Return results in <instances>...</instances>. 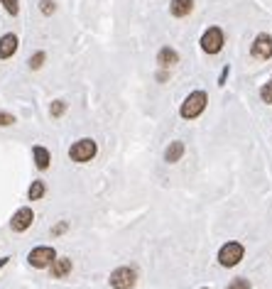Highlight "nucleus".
Listing matches in <instances>:
<instances>
[{"label": "nucleus", "instance_id": "4be33fe9", "mask_svg": "<svg viewBox=\"0 0 272 289\" xmlns=\"http://www.w3.org/2000/svg\"><path fill=\"white\" fill-rule=\"evenodd\" d=\"M228 289H250V282H248L245 277H238V280H233V282L228 285Z\"/></svg>", "mask_w": 272, "mask_h": 289}, {"label": "nucleus", "instance_id": "9b49d317", "mask_svg": "<svg viewBox=\"0 0 272 289\" xmlns=\"http://www.w3.org/2000/svg\"><path fill=\"white\" fill-rule=\"evenodd\" d=\"M194 12V0H169V15L174 20H184Z\"/></svg>", "mask_w": 272, "mask_h": 289}, {"label": "nucleus", "instance_id": "a211bd4d", "mask_svg": "<svg viewBox=\"0 0 272 289\" xmlns=\"http://www.w3.org/2000/svg\"><path fill=\"white\" fill-rule=\"evenodd\" d=\"M37 7H39V12H42L44 17H52V15L57 12V2H54V0H39Z\"/></svg>", "mask_w": 272, "mask_h": 289}, {"label": "nucleus", "instance_id": "39448f33", "mask_svg": "<svg viewBox=\"0 0 272 289\" xmlns=\"http://www.w3.org/2000/svg\"><path fill=\"white\" fill-rule=\"evenodd\" d=\"M250 57L258 59V62H268V59H272V35L260 32V35L253 39V44H250Z\"/></svg>", "mask_w": 272, "mask_h": 289}, {"label": "nucleus", "instance_id": "dca6fc26", "mask_svg": "<svg viewBox=\"0 0 272 289\" xmlns=\"http://www.w3.org/2000/svg\"><path fill=\"white\" fill-rule=\"evenodd\" d=\"M44 62H47V52H35V54L30 57V62H27V64H30V69H32V72H37V69H42V67H44Z\"/></svg>", "mask_w": 272, "mask_h": 289}, {"label": "nucleus", "instance_id": "7ed1b4c3", "mask_svg": "<svg viewBox=\"0 0 272 289\" xmlns=\"http://www.w3.org/2000/svg\"><path fill=\"white\" fill-rule=\"evenodd\" d=\"M96 154H98V144H96V140H91V138H81V140H76V143L69 147V159L76 162V164H86Z\"/></svg>", "mask_w": 272, "mask_h": 289}, {"label": "nucleus", "instance_id": "f8f14e48", "mask_svg": "<svg viewBox=\"0 0 272 289\" xmlns=\"http://www.w3.org/2000/svg\"><path fill=\"white\" fill-rule=\"evenodd\" d=\"M32 159H35V167L37 169H49V164H52V152L44 147V144H35L32 147Z\"/></svg>", "mask_w": 272, "mask_h": 289}, {"label": "nucleus", "instance_id": "0eeeda50", "mask_svg": "<svg viewBox=\"0 0 272 289\" xmlns=\"http://www.w3.org/2000/svg\"><path fill=\"white\" fill-rule=\"evenodd\" d=\"M54 257H57L54 248H47V245H42V248H35V250L30 253V257H27V260H30V265H32V267L42 270V267H49Z\"/></svg>", "mask_w": 272, "mask_h": 289}, {"label": "nucleus", "instance_id": "412c9836", "mask_svg": "<svg viewBox=\"0 0 272 289\" xmlns=\"http://www.w3.org/2000/svg\"><path fill=\"white\" fill-rule=\"evenodd\" d=\"M15 123H17V118H15L12 113L0 110V128H7V125H15Z\"/></svg>", "mask_w": 272, "mask_h": 289}, {"label": "nucleus", "instance_id": "f03ea898", "mask_svg": "<svg viewBox=\"0 0 272 289\" xmlns=\"http://www.w3.org/2000/svg\"><path fill=\"white\" fill-rule=\"evenodd\" d=\"M199 44H201V52H204V54L216 57V54H221V52H223L226 35H223V30H221L218 25H211V27H206L204 30V35H201Z\"/></svg>", "mask_w": 272, "mask_h": 289}, {"label": "nucleus", "instance_id": "2eb2a0df", "mask_svg": "<svg viewBox=\"0 0 272 289\" xmlns=\"http://www.w3.org/2000/svg\"><path fill=\"white\" fill-rule=\"evenodd\" d=\"M44 194H47V186H44V181H42V179H35V181H32V186H30V191H27L30 201H39Z\"/></svg>", "mask_w": 272, "mask_h": 289}, {"label": "nucleus", "instance_id": "b1692460", "mask_svg": "<svg viewBox=\"0 0 272 289\" xmlns=\"http://www.w3.org/2000/svg\"><path fill=\"white\" fill-rule=\"evenodd\" d=\"M67 228H69V223H67V220H62V223H57V225L52 228V235H62Z\"/></svg>", "mask_w": 272, "mask_h": 289}, {"label": "nucleus", "instance_id": "393cba45", "mask_svg": "<svg viewBox=\"0 0 272 289\" xmlns=\"http://www.w3.org/2000/svg\"><path fill=\"white\" fill-rule=\"evenodd\" d=\"M167 78H169V69H159V72H157V81H159V83H164Z\"/></svg>", "mask_w": 272, "mask_h": 289}, {"label": "nucleus", "instance_id": "4468645a", "mask_svg": "<svg viewBox=\"0 0 272 289\" xmlns=\"http://www.w3.org/2000/svg\"><path fill=\"white\" fill-rule=\"evenodd\" d=\"M49 267H52V277L54 280H64L67 275H71V260L69 257H54Z\"/></svg>", "mask_w": 272, "mask_h": 289}, {"label": "nucleus", "instance_id": "a878e982", "mask_svg": "<svg viewBox=\"0 0 272 289\" xmlns=\"http://www.w3.org/2000/svg\"><path fill=\"white\" fill-rule=\"evenodd\" d=\"M7 260H10V257H0V270H2V267L7 265Z\"/></svg>", "mask_w": 272, "mask_h": 289}, {"label": "nucleus", "instance_id": "bb28decb", "mask_svg": "<svg viewBox=\"0 0 272 289\" xmlns=\"http://www.w3.org/2000/svg\"><path fill=\"white\" fill-rule=\"evenodd\" d=\"M270 81H272V78H270Z\"/></svg>", "mask_w": 272, "mask_h": 289}, {"label": "nucleus", "instance_id": "ddd939ff", "mask_svg": "<svg viewBox=\"0 0 272 289\" xmlns=\"http://www.w3.org/2000/svg\"><path fill=\"white\" fill-rule=\"evenodd\" d=\"M184 143L182 140H172V143L167 144V149H164V162L167 164H177L182 157H184Z\"/></svg>", "mask_w": 272, "mask_h": 289}, {"label": "nucleus", "instance_id": "6e6552de", "mask_svg": "<svg viewBox=\"0 0 272 289\" xmlns=\"http://www.w3.org/2000/svg\"><path fill=\"white\" fill-rule=\"evenodd\" d=\"M32 220H35L32 209L22 206L20 211H15V216H12V220H10V228H12L15 233H22V230H27V228L32 225Z\"/></svg>", "mask_w": 272, "mask_h": 289}, {"label": "nucleus", "instance_id": "f257e3e1", "mask_svg": "<svg viewBox=\"0 0 272 289\" xmlns=\"http://www.w3.org/2000/svg\"><path fill=\"white\" fill-rule=\"evenodd\" d=\"M206 106H208V93L201 91V88H196V91H192V93L184 98V103H182V108H179V115H182L184 120H196V118L206 110Z\"/></svg>", "mask_w": 272, "mask_h": 289}, {"label": "nucleus", "instance_id": "9d476101", "mask_svg": "<svg viewBox=\"0 0 272 289\" xmlns=\"http://www.w3.org/2000/svg\"><path fill=\"white\" fill-rule=\"evenodd\" d=\"M17 47H20V39H17V35H15V32L2 35V37H0V59H10V57H15Z\"/></svg>", "mask_w": 272, "mask_h": 289}, {"label": "nucleus", "instance_id": "6ab92c4d", "mask_svg": "<svg viewBox=\"0 0 272 289\" xmlns=\"http://www.w3.org/2000/svg\"><path fill=\"white\" fill-rule=\"evenodd\" d=\"M0 5H2V7H5V12H7V15H12V17L20 12V0H0Z\"/></svg>", "mask_w": 272, "mask_h": 289}, {"label": "nucleus", "instance_id": "f3484780", "mask_svg": "<svg viewBox=\"0 0 272 289\" xmlns=\"http://www.w3.org/2000/svg\"><path fill=\"white\" fill-rule=\"evenodd\" d=\"M64 113H67V101H62V98L52 101V106H49V115H52V118H62Z\"/></svg>", "mask_w": 272, "mask_h": 289}, {"label": "nucleus", "instance_id": "20e7f679", "mask_svg": "<svg viewBox=\"0 0 272 289\" xmlns=\"http://www.w3.org/2000/svg\"><path fill=\"white\" fill-rule=\"evenodd\" d=\"M243 255H245V248L240 245V243H226L221 250H218V262L223 265V267H235L240 260H243Z\"/></svg>", "mask_w": 272, "mask_h": 289}, {"label": "nucleus", "instance_id": "423d86ee", "mask_svg": "<svg viewBox=\"0 0 272 289\" xmlns=\"http://www.w3.org/2000/svg\"><path fill=\"white\" fill-rule=\"evenodd\" d=\"M137 282V272L130 267H118L111 272V287L113 289H133Z\"/></svg>", "mask_w": 272, "mask_h": 289}, {"label": "nucleus", "instance_id": "1a4fd4ad", "mask_svg": "<svg viewBox=\"0 0 272 289\" xmlns=\"http://www.w3.org/2000/svg\"><path fill=\"white\" fill-rule=\"evenodd\" d=\"M179 64V52L174 49V47H162L159 52H157V67L159 69H174Z\"/></svg>", "mask_w": 272, "mask_h": 289}, {"label": "nucleus", "instance_id": "aec40b11", "mask_svg": "<svg viewBox=\"0 0 272 289\" xmlns=\"http://www.w3.org/2000/svg\"><path fill=\"white\" fill-rule=\"evenodd\" d=\"M260 98H263V103H270L272 106V81L260 86Z\"/></svg>", "mask_w": 272, "mask_h": 289}, {"label": "nucleus", "instance_id": "5701e85b", "mask_svg": "<svg viewBox=\"0 0 272 289\" xmlns=\"http://www.w3.org/2000/svg\"><path fill=\"white\" fill-rule=\"evenodd\" d=\"M228 73H231V67L226 64V67L221 69V73H218V86H226V81H228Z\"/></svg>", "mask_w": 272, "mask_h": 289}]
</instances>
